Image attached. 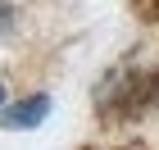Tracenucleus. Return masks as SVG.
Here are the masks:
<instances>
[{"instance_id":"1","label":"nucleus","mask_w":159,"mask_h":150,"mask_svg":"<svg viewBox=\"0 0 159 150\" xmlns=\"http://www.w3.org/2000/svg\"><path fill=\"white\" fill-rule=\"evenodd\" d=\"M46 118H50V96H46V91L23 96L18 105L5 109V127H14V132H32V127H41Z\"/></svg>"},{"instance_id":"2","label":"nucleus","mask_w":159,"mask_h":150,"mask_svg":"<svg viewBox=\"0 0 159 150\" xmlns=\"http://www.w3.org/2000/svg\"><path fill=\"white\" fill-rule=\"evenodd\" d=\"M14 23H18V9H14L9 0H0V37H5V32H9Z\"/></svg>"},{"instance_id":"3","label":"nucleus","mask_w":159,"mask_h":150,"mask_svg":"<svg viewBox=\"0 0 159 150\" xmlns=\"http://www.w3.org/2000/svg\"><path fill=\"white\" fill-rule=\"evenodd\" d=\"M0 109H5V82H0Z\"/></svg>"}]
</instances>
